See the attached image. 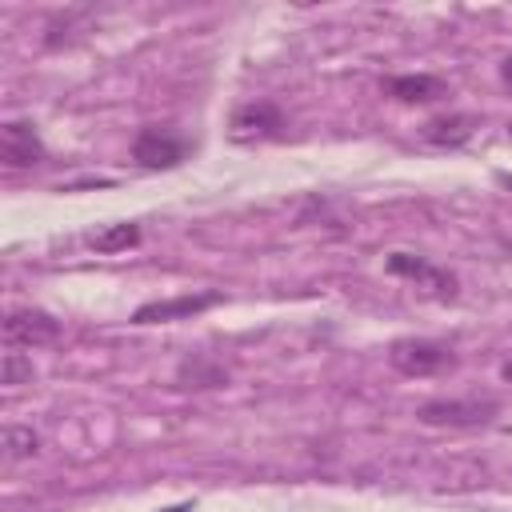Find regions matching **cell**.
I'll list each match as a JSON object with an SVG mask.
<instances>
[{"mask_svg": "<svg viewBox=\"0 0 512 512\" xmlns=\"http://www.w3.org/2000/svg\"><path fill=\"white\" fill-rule=\"evenodd\" d=\"M28 380H32V360H28L24 352L8 348V352H4V384L16 388V384H28Z\"/></svg>", "mask_w": 512, "mask_h": 512, "instance_id": "14", "label": "cell"}, {"mask_svg": "<svg viewBox=\"0 0 512 512\" xmlns=\"http://www.w3.org/2000/svg\"><path fill=\"white\" fill-rule=\"evenodd\" d=\"M508 140H512V120H508Z\"/></svg>", "mask_w": 512, "mask_h": 512, "instance_id": "18", "label": "cell"}, {"mask_svg": "<svg viewBox=\"0 0 512 512\" xmlns=\"http://www.w3.org/2000/svg\"><path fill=\"white\" fill-rule=\"evenodd\" d=\"M284 132V112L276 100H248L232 112V124H228V136L236 144H256V140H272Z\"/></svg>", "mask_w": 512, "mask_h": 512, "instance_id": "2", "label": "cell"}, {"mask_svg": "<svg viewBox=\"0 0 512 512\" xmlns=\"http://www.w3.org/2000/svg\"><path fill=\"white\" fill-rule=\"evenodd\" d=\"M388 272H392V276L412 280L420 292H428V296H436V300H452V296H456V276H452L448 268L428 264L424 256H412V252H392V256H388Z\"/></svg>", "mask_w": 512, "mask_h": 512, "instance_id": "5", "label": "cell"}, {"mask_svg": "<svg viewBox=\"0 0 512 512\" xmlns=\"http://www.w3.org/2000/svg\"><path fill=\"white\" fill-rule=\"evenodd\" d=\"M472 128H476V120L468 112H444V116H432L424 124V140L432 148H460L472 136Z\"/></svg>", "mask_w": 512, "mask_h": 512, "instance_id": "10", "label": "cell"}, {"mask_svg": "<svg viewBox=\"0 0 512 512\" xmlns=\"http://www.w3.org/2000/svg\"><path fill=\"white\" fill-rule=\"evenodd\" d=\"M220 304V292H188V296H168V300H148L132 312V324H168V320H192Z\"/></svg>", "mask_w": 512, "mask_h": 512, "instance_id": "6", "label": "cell"}, {"mask_svg": "<svg viewBox=\"0 0 512 512\" xmlns=\"http://www.w3.org/2000/svg\"><path fill=\"white\" fill-rule=\"evenodd\" d=\"M184 156H188V140L172 128H160V124L140 128L132 140V160L140 168H176Z\"/></svg>", "mask_w": 512, "mask_h": 512, "instance_id": "3", "label": "cell"}, {"mask_svg": "<svg viewBox=\"0 0 512 512\" xmlns=\"http://www.w3.org/2000/svg\"><path fill=\"white\" fill-rule=\"evenodd\" d=\"M60 336V324L40 308H12L4 316V340L8 348H40Z\"/></svg>", "mask_w": 512, "mask_h": 512, "instance_id": "7", "label": "cell"}, {"mask_svg": "<svg viewBox=\"0 0 512 512\" xmlns=\"http://www.w3.org/2000/svg\"><path fill=\"white\" fill-rule=\"evenodd\" d=\"M504 76H508V80H512V60H508V64H504Z\"/></svg>", "mask_w": 512, "mask_h": 512, "instance_id": "17", "label": "cell"}, {"mask_svg": "<svg viewBox=\"0 0 512 512\" xmlns=\"http://www.w3.org/2000/svg\"><path fill=\"white\" fill-rule=\"evenodd\" d=\"M388 364L396 372H404V376H436L440 368L452 364V348H444L440 340H416V336H408V340H396L388 348Z\"/></svg>", "mask_w": 512, "mask_h": 512, "instance_id": "4", "label": "cell"}, {"mask_svg": "<svg viewBox=\"0 0 512 512\" xmlns=\"http://www.w3.org/2000/svg\"><path fill=\"white\" fill-rule=\"evenodd\" d=\"M500 376H504V380L512 384V360H504V368H500Z\"/></svg>", "mask_w": 512, "mask_h": 512, "instance_id": "15", "label": "cell"}, {"mask_svg": "<svg viewBox=\"0 0 512 512\" xmlns=\"http://www.w3.org/2000/svg\"><path fill=\"white\" fill-rule=\"evenodd\" d=\"M36 452H40V436H36L32 428H24V424H8V428H4V460H8V464L28 460V456H36Z\"/></svg>", "mask_w": 512, "mask_h": 512, "instance_id": "12", "label": "cell"}, {"mask_svg": "<svg viewBox=\"0 0 512 512\" xmlns=\"http://www.w3.org/2000/svg\"><path fill=\"white\" fill-rule=\"evenodd\" d=\"M180 380H192L188 388H216V384H224L228 380V372L220 368V364H208V360H188L184 368H180Z\"/></svg>", "mask_w": 512, "mask_h": 512, "instance_id": "13", "label": "cell"}, {"mask_svg": "<svg viewBox=\"0 0 512 512\" xmlns=\"http://www.w3.org/2000/svg\"><path fill=\"white\" fill-rule=\"evenodd\" d=\"M384 92L400 104H432V100L448 96V84L440 76H428V72H408V76H388Z\"/></svg>", "mask_w": 512, "mask_h": 512, "instance_id": "9", "label": "cell"}, {"mask_svg": "<svg viewBox=\"0 0 512 512\" xmlns=\"http://www.w3.org/2000/svg\"><path fill=\"white\" fill-rule=\"evenodd\" d=\"M496 416V400H484V396H440V400H428L416 408V420L428 424V428H476V424H488Z\"/></svg>", "mask_w": 512, "mask_h": 512, "instance_id": "1", "label": "cell"}, {"mask_svg": "<svg viewBox=\"0 0 512 512\" xmlns=\"http://www.w3.org/2000/svg\"><path fill=\"white\" fill-rule=\"evenodd\" d=\"M136 240H140V224H132V220H120V224H104V228L88 232V248H92V252H100V256H112V252H128Z\"/></svg>", "mask_w": 512, "mask_h": 512, "instance_id": "11", "label": "cell"}, {"mask_svg": "<svg viewBox=\"0 0 512 512\" xmlns=\"http://www.w3.org/2000/svg\"><path fill=\"white\" fill-rule=\"evenodd\" d=\"M0 160L8 168H36L44 160V140L28 120H8L0 128Z\"/></svg>", "mask_w": 512, "mask_h": 512, "instance_id": "8", "label": "cell"}, {"mask_svg": "<svg viewBox=\"0 0 512 512\" xmlns=\"http://www.w3.org/2000/svg\"><path fill=\"white\" fill-rule=\"evenodd\" d=\"M164 512H188V504H176V508H164Z\"/></svg>", "mask_w": 512, "mask_h": 512, "instance_id": "16", "label": "cell"}]
</instances>
